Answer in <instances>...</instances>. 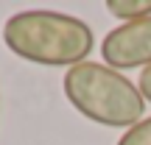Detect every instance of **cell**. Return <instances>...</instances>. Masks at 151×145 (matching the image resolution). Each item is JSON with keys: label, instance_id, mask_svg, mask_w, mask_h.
<instances>
[{"label": "cell", "instance_id": "277c9868", "mask_svg": "<svg viewBox=\"0 0 151 145\" xmlns=\"http://www.w3.org/2000/svg\"><path fill=\"white\" fill-rule=\"evenodd\" d=\"M106 11L123 22H137L151 17V0H106Z\"/></svg>", "mask_w": 151, "mask_h": 145}, {"label": "cell", "instance_id": "8992f818", "mask_svg": "<svg viewBox=\"0 0 151 145\" xmlns=\"http://www.w3.org/2000/svg\"><path fill=\"white\" fill-rule=\"evenodd\" d=\"M137 89H140V95L151 103V67H146V70L140 73V84H137Z\"/></svg>", "mask_w": 151, "mask_h": 145}, {"label": "cell", "instance_id": "6da1fadb", "mask_svg": "<svg viewBox=\"0 0 151 145\" xmlns=\"http://www.w3.org/2000/svg\"><path fill=\"white\" fill-rule=\"evenodd\" d=\"M3 42L14 56L45 67H76L90 61L95 48L92 28L84 20L48 9L11 14L3 25Z\"/></svg>", "mask_w": 151, "mask_h": 145}, {"label": "cell", "instance_id": "5b68a950", "mask_svg": "<svg viewBox=\"0 0 151 145\" xmlns=\"http://www.w3.org/2000/svg\"><path fill=\"white\" fill-rule=\"evenodd\" d=\"M118 145H151V117H143L137 126H132L129 131H123V137Z\"/></svg>", "mask_w": 151, "mask_h": 145}, {"label": "cell", "instance_id": "7a4b0ae2", "mask_svg": "<svg viewBox=\"0 0 151 145\" xmlns=\"http://www.w3.org/2000/svg\"><path fill=\"white\" fill-rule=\"evenodd\" d=\"M62 89L78 114L106 129L129 131L146 112V98L137 84L101 61H81L70 67L62 78Z\"/></svg>", "mask_w": 151, "mask_h": 145}, {"label": "cell", "instance_id": "3957f363", "mask_svg": "<svg viewBox=\"0 0 151 145\" xmlns=\"http://www.w3.org/2000/svg\"><path fill=\"white\" fill-rule=\"evenodd\" d=\"M101 56L104 64L118 73L151 67V17L112 28L101 42Z\"/></svg>", "mask_w": 151, "mask_h": 145}]
</instances>
